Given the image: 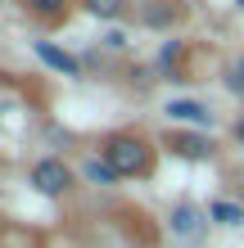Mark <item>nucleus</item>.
<instances>
[{
	"mask_svg": "<svg viewBox=\"0 0 244 248\" xmlns=\"http://www.w3.org/2000/svg\"><path fill=\"white\" fill-rule=\"evenodd\" d=\"M99 158L118 171V176H149L154 171V149H149V140H140L131 136V131H118V136H109L104 140V149H99Z\"/></svg>",
	"mask_w": 244,
	"mask_h": 248,
	"instance_id": "nucleus-1",
	"label": "nucleus"
},
{
	"mask_svg": "<svg viewBox=\"0 0 244 248\" xmlns=\"http://www.w3.org/2000/svg\"><path fill=\"white\" fill-rule=\"evenodd\" d=\"M32 185L46 199H59L73 189V171L64 167V158H41V163H32Z\"/></svg>",
	"mask_w": 244,
	"mask_h": 248,
	"instance_id": "nucleus-2",
	"label": "nucleus"
},
{
	"mask_svg": "<svg viewBox=\"0 0 244 248\" xmlns=\"http://www.w3.org/2000/svg\"><path fill=\"white\" fill-rule=\"evenodd\" d=\"M167 149L177 158H190V163H204V158H212V140L208 136H195V131H167Z\"/></svg>",
	"mask_w": 244,
	"mask_h": 248,
	"instance_id": "nucleus-3",
	"label": "nucleus"
},
{
	"mask_svg": "<svg viewBox=\"0 0 244 248\" xmlns=\"http://www.w3.org/2000/svg\"><path fill=\"white\" fill-rule=\"evenodd\" d=\"M36 59L46 68H54V72H64V77H81V59L59 50V46H50V41H36Z\"/></svg>",
	"mask_w": 244,
	"mask_h": 248,
	"instance_id": "nucleus-4",
	"label": "nucleus"
},
{
	"mask_svg": "<svg viewBox=\"0 0 244 248\" xmlns=\"http://www.w3.org/2000/svg\"><path fill=\"white\" fill-rule=\"evenodd\" d=\"M172 122H190V126H212V113L204 104H195V99H172V104L163 108Z\"/></svg>",
	"mask_w": 244,
	"mask_h": 248,
	"instance_id": "nucleus-5",
	"label": "nucleus"
},
{
	"mask_svg": "<svg viewBox=\"0 0 244 248\" xmlns=\"http://www.w3.org/2000/svg\"><path fill=\"white\" fill-rule=\"evenodd\" d=\"M172 230H177L181 239H199V230H204V212H199L195 203H177V212H172Z\"/></svg>",
	"mask_w": 244,
	"mask_h": 248,
	"instance_id": "nucleus-6",
	"label": "nucleus"
},
{
	"mask_svg": "<svg viewBox=\"0 0 244 248\" xmlns=\"http://www.w3.org/2000/svg\"><path fill=\"white\" fill-rule=\"evenodd\" d=\"M149 5H154V9H145L149 27H167V23L181 18V0H149Z\"/></svg>",
	"mask_w": 244,
	"mask_h": 248,
	"instance_id": "nucleus-7",
	"label": "nucleus"
},
{
	"mask_svg": "<svg viewBox=\"0 0 244 248\" xmlns=\"http://www.w3.org/2000/svg\"><path fill=\"white\" fill-rule=\"evenodd\" d=\"M208 221H217V226H244V208L231 199H217V203H208Z\"/></svg>",
	"mask_w": 244,
	"mask_h": 248,
	"instance_id": "nucleus-8",
	"label": "nucleus"
},
{
	"mask_svg": "<svg viewBox=\"0 0 244 248\" xmlns=\"http://www.w3.org/2000/svg\"><path fill=\"white\" fill-rule=\"evenodd\" d=\"M181 54H185V46H181V41H167V46L159 50V68L167 72L172 81H181Z\"/></svg>",
	"mask_w": 244,
	"mask_h": 248,
	"instance_id": "nucleus-9",
	"label": "nucleus"
},
{
	"mask_svg": "<svg viewBox=\"0 0 244 248\" xmlns=\"http://www.w3.org/2000/svg\"><path fill=\"white\" fill-rule=\"evenodd\" d=\"M23 5L32 9L41 23H59L64 14H68V0H23Z\"/></svg>",
	"mask_w": 244,
	"mask_h": 248,
	"instance_id": "nucleus-10",
	"label": "nucleus"
},
{
	"mask_svg": "<svg viewBox=\"0 0 244 248\" xmlns=\"http://www.w3.org/2000/svg\"><path fill=\"white\" fill-rule=\"evenodd\" d=\"M81 176H86V181H91V185H118V181H122V176H118V171H113V167L104 163V158H91V163H86V167H81Z\"/></svg>",
	"mask_w": 244,
	"mask_h": 248,
	"instance_id": "nucleus-11",
	"label": "nucleus"
},
{
	"mask_svg": "<svg viewBox=\"0 0 244 248\" xmlns=\"http://www.w3.org/2000/svg\"><path fill=\"white\" fill-rule=\"evenodd\" d=\"M222 77H226V91H231L235 99H244V54H235V59L226 63Z\"/></svg>",
	"mask_w": 244,
	"mask_h": 248,
	"instance_id": "nucleus-12",
	"label": "nucleus"
},
{
	"mask_svg": "<svg viewBox=\"0 0 244 248\" xmlns=\"http://www.w3.org/2000/svg\"><path fill=\"white\" fill-rule=\"evenodd\" d=\"M81 5L95 18H122V0H81Z\"/></svg>",
	"mask_w": 244,
	"mask_h": 248,
	"instance_id": "nucleus-13",
	"label": "nucleus"
},
{
	"mask_svg": "<svg viewBox=\"0 0 244 248\" xmlns=\"http://www.w3.org/2000/svg\"><path fill=\"white\" fill-rule=\"evenodd\" d=\"M104 46H109V50H122V46H127V36H122V32H109V36H104Z\"/></svg>",
	"mask_w": 244,
	"mask_h": 248,
	"instance_id": "nucleus-14",
	"label": "nucleus"
},
{
	"mask_svg": "<svg viewBox=\"0 0 244 248\" xmlns=\"http://www.w3.org/2000/svg\"><path fill=\"white\" fill-rule=\"evenodd\" d=\"M231 136H235V140L244 144V113H240V118H235V126H231Z\"/></svg>",
	"mask_w": 244,
	"mask_h": 248,
	"instance_id": "nucleus-15",
	"label": "nucleus"
},
{
	"mask_svg": "<svg viewBox=\"0 0 244 248\" xmlns=\"http://www.w3.org/2000/svg\"><path fill=\"white\" fill-rule=\"evenodd\" d=\"M235 5H244V0H235Z\"/></svg>",
	"mask_w": 244,
	"mask_h": 248,
	"instance_id": "nucleus-16",
	"label": "nucleus"
}]
</instances>
